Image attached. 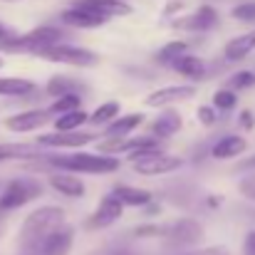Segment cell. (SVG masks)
I'll return each mask as SVG.
<instances>
[{"label": "cell", "instance_id": "cell-1", "mask_svg": "<svg viewBox=\"0 0 255 255\" xmlns=\"http://www.w3.org/2000/svg\"><path fill=\"white\" fill-rule=\"evenodd\" d=\"M62 226H67V213L60 206H40L35 208L20 226L17 233V243L20 251L25 255H32L55 231H60Z\"/></svg>", "mask_w": 255, "mask_h": 255}, {"label": "cell", "instance_id": "cell-2", "mask_svg": "<svg viewBox=\"0 0 255 255\" xmlns=\"http://www.w3.org/2000/svg\"><path fill=\"white\" fill-rule=\"evenodd\" d=\"M40 164H47L52 169L67 171V173H114L119 169V159L117 156H102V154H85V151H75V154H45L37 156L35 161H30L27 169H35Z\"/></svg>", "mask_w": 255, "mask_h": 255}, {"label": "cell", "instance_id": "cell-3", "mask_svg": "<svg viewBox=\"0 0 255 255\" xmlns=\"http://www.w3.org/2000/svg\"><path fill=\"white\" fill-rule=\"evenodd\" d=\"M65 37V32L55 25H40L30 32H22V35H12L7 42L0 45V52H27V55H37L40 50L45 47H52V45H60Z\"/></svg>", "mask_w": 255, "mask_h": 255}, {"label": "cell", "instance_id": "cell-4", "mask_svg": "<svg viewBox=\"0 0 255 255\" xmlns=\"http://www.w3.org/2000/svg\"><path fill=\"white\" fill-rule=\"evenodd\" d=\"M42 191H45V186L37 178H12V181H7L0 191V213L22 208L25 203L40 198Z\"/></svg>", "mask_w": 255, "mask_h": 255}, {"label": "cell", "instance_id": "cell-5", "mask_svg": "<svg viewBox=\"0 0 255 255\" xmlns=\"http://www.w3.org/2000/svg\"><path fill=\"white\" fill-rule=\"evenodd\" d=\"M35 57H42L47 62H60V65H72V67H94L99 65V55L85 50V47H77V45H52V47H45L40 50Z\"/></svg>", "mask_w": 255, "mask_h": 255}, {"label": "cell", "instance_id": "cell-6", "mask_svg": "<svg viewBox=\"0 0 255 255\" xmlns=\"http://www.w3.org/2000/svg\"><path fill=\"white\" fill-rule=\"evenodd\" d=\"M203 236H206V231L196 218H178L169 226H164V231H161L164 243L171 248H193L196 243L203 241Z\"/></svg>", "mask_w": 255, "mask_h": 255}, {"label": "cell", "instance_id": "cell-7", "mask_svg": "<svg viewBox=\"0 0 255 255\" xmlns=\"http://www.w3.org/2000/svg\"><path fill=\"white\" fill-rule=\"evenodd\" d=\"M129 161H131L134 171L141 173V176H164V173L178 171L183 166V161L178 156H169L161 149L149 151V154H141V156H131Z\"/></svg>", "mask_w": 255, "mask_h": 255}, {"label": "cell", "instance_id": "cell-8", "mask_svg": "<svg viewBox=\"0 0 255 255\" xmlns=\"http://www.w3.org/2000/svg\"><path fill=\"white\" fill-rule=\"evenodd\" d=\"M97 139L94 131H50L37 136V146L40 149H80L85 144H92Z\"/></svg>", "mask_w": 255, "mask_h": 255}, {"label": "cell", "instance_id": "cell-9", "mask_svg": "<svg viewBox=\"0 0 255 255\" xmlns=\"http://www.w3.org/2000/svg\"><path fill=\"white\" fill-rule=\"evenodd\" d=\"M216 25H218V10L213 5H201L186 17H178L171 22V27L186 30V32H206V30H213Z\"/></svg>", "mask_w": 255, "mask_h": 255}, {"label": "cell", "instance_id": "cell-10", "mask_svg": "<svg viewBox=\"0 0 255 255\" xmlns=\"http://www.w3.org/2000/svg\"><path fill=\"white\" fill-rule=\"evenodd\" d=\"M122 213H124V206H122L112 193H107V196H102L97 211L85 221V228L87 231H102V228H109L112 223H117V221L122 218Z\"/></svg>", "mask_w": 255, "mask_h": 255}, {"label": "cell", "instance_id": "cell-11", "mask_svg": "<svg viewBox=\"0 0 255 255\" xmlns=\"http://www.w3.org/2000/svg\"><path fill=\"white\" fill-rule=\"evenodd\" d=\"M45 124H52V114L47 109H27L5 119V129L12 134H30Z\"/></svg>", "mask_w": 255, "mask_h": 255}, {"label": "cell", "instance_id": "cell-12", "mask_svg": "<svg viewBox=\"0 0 255 255\" xmlns=\"http://www.w3.org/2000/svg\"><path fill=\"white\" fill-rule=\"evenodd\" d=\"M196 97V87L193 85H171V87H159L146 97V107H171L178 102H186Z\"/></svg>", "mask_w": 255, "mask_h": 255}, {"label": "cell", "instance_id": "cell-13", "mask_svg": "<svg viewBox=\"0 0 255 255\" xmlns=\"http://www.w3.org/2000/svg\"><path fill=\"white\" fill-rule=\"evenodd\" d=\"M72 5L85 7L87 12L102 17L104 22L112 20V17H124V15L131 12V5L124 2V0H77V2H72Z\"/></svg>", "mask_w": 255, "mask_h": 255}, {"label": "cell", "instance_id": "cell-14", "mask_svg": "<svg viewBox=\"0 0 255 255\" xmlns=\"http://www.w3.org/2000/svg\"><path fill=\"white\" fill-rule=\"evenodd\" d=\"M72 243H75V228L62 226L60 231H55L32 255H70Z\"/></svg>", "mask_w": 255, "mask_h": 255}, {"label": "cell", "instance_id": "cell-15", "mask_svg": "<svg viewBox=\"0 0 255 255\" xmlns=\"http://www.w3.org/2000/svg\"><path fill=\"white\" fill-rule=\"evenodd\" d=\"M181 127H183L181 114H178L176 109H166V112H161V114L149 124V136L156 139V141H159V139H169V136L181 131Z\"/></svg>", "mask_w": 255, "mask_h": 255}, {"label": "cell", "instance_id": "cell-16", "mask_svg": "<svg viewBox=\"0 0 255 255\" xmlns=\"http://www.w3.org/2000/svg\"><path fill=\"white\" fill-rule=\"evenodd\" d=\"M47 183H50L57 193H62V196H67V198H82V196H85V181H82L80 176H75V173H67V171L50 173Z\"/></svg>", "mask_w": 255, "mask_h": 255}, {"label": "cell", "instance_id": "cell-17", "mask_svg": "<svg viewBox=\"0 0 255 255\" xmlns=\"http://www.w3.org/2000/svg\"><path fill=\"white\" fill-rule=\"evenodd\" d=\"M112 196H114L124 208H127V206L146 208V206L151 203V191H146V188H136V186H127V183L117 186V188L112 191Z\"/></svg>", "mask_w": 255, "mask_h": 255}, {"label": "cell", "instance_id": "cell-18", "mask_svg": "<svg viewBox=\"0 0 255 255\" xmlns=\"http://www.w3.org/2000/svg\"><path fill=\"white\" fill-rule=\"evenodd\" d=\"M62 22L70 25V27H80V30H94V27H102L104 20L87 12L85 7H77V5H70L67 10H62Z\"/></svg>", "mask_w": 255, "mask_h": 255}, {"label": "cell", "instance_id": "cell-19", "mask_svg": "<svg viewBox=\"0 0 255 255\" xmlns=\"http://www.w3.org/2000/svg\"><path fill=\"white\" fill-rule=\"evenodd\" d=\"M144 124V114L141 112H136V114H127V117H117L107 129H104V139H127L136 127H141Z\"/></svg>", "mask_w": 255, "mask_h": 255}, {"label": "cell", "instance_id": "cell-20", "mask_svg": "<svg viewBox=\"0 0 255 255\" xmlns=\"http://www.w3.org/2000/svg\"><path fill=\"white\" fill-rule=\"evenodd\" d=\"M248 149V141L238 134H231V136H223L218 139L213 146H211V156L213 159H236L241 156L243 151Z\"/></svg>", "mask_w": 255, "mask_h": 255}, {"label": "cell", "instance_id": "cell-21", "mask_svg": "<svg viewBox=\"0 0 255 255\" xmlns=\"http://www.w3.org/2000/svg\"><path fill=\"white\" fill-rule=\"evenodd\" d=\"M171 67L188 80H203L208 75V62L203 57H196V55H183L176 62H171Z\"/></svg>", "mask_w": 255, "mask_h": 255}, {"label": "cell", "instance_id": "cell-22", "mask_svg": "<svg viewBox=\"0 0 255 255\" xmlns=\"http://www.w3.org/2000/svg\"><path fill=\"white\" fill-rule=\"evenodd\" d=\"M253 50H255V27L251 32H243V35L233 37V40L226 45V60L241 62V60H246Z\"/></svg>", "mask_w": 255, "mask_h": 255}, {"label": "cell", "instance_id": "cell-23", "mask_svg": "<svg viewBox=\"0 0 255 255\" xmlns=\"http://www.w3.org/2000/svg\"><path fill=\"white\" fill-rule=\"evenodd\" d=\"M35 92V82L25 77H0V97H27Z\"/></svg>", "mask_w": 255, "mask_h": 255}, {"label": "cell", "instance_id": "cell-24", "mask_svg": "<svg viewBox=\"0 0 255 255\" xmlns=\"http://www.w3.org/2000/svg\"><path fill=\"white\" fill-rule=\"evenodd\" d=\"M85 122H87V114L82 109H75V112H67V114L55 117L52 127H55V131H77Z\"/></svg>", "mask_w": 255, "mask_h": 255}, {"label": "cell", "instance_id": "cell-25", "mask_svg": "<svg viewBox=\"0 0 255 255\" xmlns=\"http://www.w3.org/2000/svg\"><path fill=\"white\" fill-rule=\"evenodd\" d=\"M183 55H188V42H183V40L166 42V45L156 52V62H161V65H171V62H176V60H178V57H183Z\"/></svg>", "mask_w": 255, "mask_h": 255}, {"label": "cell", "instance_id": "cell-26", "mask_svg": "<svg viewBox=\"0 0 255 255\" xmlns=\"http://www.w3.org/2000/svg\"><path fill=\"white\" fill-rule=\"evenodd\" d=\"M119 117V102H104V104H99L87 119L92 122V124H112L114 119Z\"/></svg>", "mask_w": 255, "mask_h": 255}, {"label": "cell", "instance_id": "cell-27", "mask_svg": "<svg viewBox=\"0 0 255 255\" xmlns=\"http://www.w3.org/2000/svg\"><path fill=\"white\" fill-rule=\"evenodd\" d=\"M77 89H80V82H75V80H70V77H62V75H57V77H52V80L47 82V94H52V97L77 94Z\"/></svg>", "mask_w": 255, "mask_h": 255}, {"label": "cell", "instance_id": "cell-28", "mask_svg": "<svg viewBox=\"0 0 255 255\" xmlns=\"http://www.w3.org/2000/svg\"><path fill=\"white\" fill-rule=\"evenodd\" d=\"M82 97L80 94H65V97H57V102L47 109L52 117H60V114H67V112H75V109H82Z\"/></svg>", "mask_w": 255, "mask_h": 255}, {"label": "cell", "instance_id": "cell-29", "mask_svg": "<svg viewBox=\"0 0 255 255\" xmlns=\"http://www.w3.org/2000/svg\"><path fill=\"white\" fill-rule=\"evenodd\" d=\"M216 112H231L233 107H236V92H231L228 87H223V89H218L216 94H213V104H211Z\"/></svg>", "mask_w": 255, "mask_h": 255}, {"label": "cell", "instance_id": "cell-30", "mask_svg": "<svg viewBox=\"0 0 255 255\" xmlns=\"http://www.w3.org/2000/svg\"><path fill=\"white\" fill-rule=\"evenodd\" d=\"M251 87H255V72H251V70H241L228 80L231 92H241V89H251Z\"/></svg>", "mask_w": 255, "mask_h": 255}, {"label": "cell", "instance_id": "cell-31", "mask_svg": "<svg viewBox=\"0 0 255 255\" xmlns=\"http://www.w3.org/2000/svg\"><path fill=\"white\" fill-rule=\"evenodd\" d=\"M231 15H233L236 20H241V22H255V0H248V2L236 5Z\"/></svg>", "mask_w": 255, "mask_h": 255}, {"label": "cell", "instance_id": "cell-32", "mask_svg": "<svg viewBox=\"0 0 255 255\" xmlns=\"http://www.w3.org/2000/svg\"><path fill=\"white\" fill-rule=\"evenodd\" d=\"M198 122L203 124V127H213L216 124V119H218V114H216V109L213 107H208V104H203V107H198Z\"/></svg>", "mask_w": 255, "mask_h": 255}, {"label": "cell", "instance_id": "cell-33", "mask_svg": "<svg viewBox=\"0 0 255 255\" xmlns=\"http://www.w3.org/2000/svg\"><path fill=\"white\" fill-rule=\"evenodd\" d=\"M183 255H231V248L226 246H211V248H196V251H188Z\"/></svg>", "mask_w": 255, "mask_h": 255}, {"label": "cell", "instance_id": "cell-34", "mask_svg": "<svg viewBox=\"0 0 255 255\" xmlns=\"http://www.w3.org/2000/svg\"><path fill=\"white\" fill-rule=\"evenodd\" d=\"M241 193H243L246 198L255 201V176H251V178H243V181H241Z\"/></svg>", "mask_w": 255, "mask_h": 255}, {"label": "cell", "instance_id": "cell-35", "mask_svg": "<svg viewBox=\"0 0 255 255\" xmlns=\"http://www.w3.org/2000/svg\"><path fill=\"white\" fill-rule=\"evenodd\" d=\"M161 231H164V226H141V228H136V236H156V238H161Z\"/></svg>", "mask_w": 255, "mask_h": 255}, {"label": "cell", "instance_id": "cell-36", "mask_svg": "<svg viewBox=\"0 0 255 255\" xmlns=\"http://www.w3.org/2000/svg\"><path fill=\"white\" fill-rule=\"evenodd\" d=\"M241 127H243V129H253L255 127V119L251 112H243V114H241Z\"/></svg>", "mask_w": 255, "mask_h": 255}, {"label": "cell", "instance_id": "cell-37", "mask_svg": "<svg viewBox=\"0 0 255 255\" xmlns=\"http://www.w3.org/2000/svg\"><path fill=\"white\" fill-rule=\"evenodd\" d=\"M246 253L255 255V231H251V233L246 236Z\"/></svg>", "mask_w": 255, "mask_h": 255}, {"label": "cell", "instance_id": "cell-38", "mask_svg": "<svg viewBox=\"0 0 255 255\" xmlns=\"http://www.w3.org/2000/svg\"><path fill=\"white\" fill-rule=\"evenodd\" d=\"M238 171H255V154L251 159H246L243 164H238Z\"/></svg>", "mask_w": 255, "mask_h": 255}, {"label": "cell", "instance_id": "cell-39", "mask_svg": "<svg viewBox=\"0 0 255 255\" xmlns=\"http://www.w3.org/2000/svg\"><path fill=\"white\" fill-rule=\"evenodd\" d=\"M12 35H15V32H10V27H5V25L0 22V45H2V42H7Z\"/></svg>", "mask_w": 255, "mask_h": 255}, {"label": "cell", "instance_id": "cell-40", "mask_svg": "<svg viewBox=\"0 0 255 255\" xmlns=\"http://www.w3.org/2000/svg\"><path fill=\"white\" fill-rule=\"evenodd\" d=\"M223 201V196H208V208H218Z\"/></svg>", "mask_w": 255, "mask_h": 255}, {"label": "cell", "instance_id": "cell-41", "mask_svg": "<svg viewBox=\"0 0 255 255\" xmlns=\"http://www.w3.org/2000/svg\"><path fill=\"white\" fill-rule=\"evenodd\" d=\"M181 7H183V2H178V0H176V2H169V7L164 10V15H171V12H176V10H181Z\"/></svg>", "mask_w": 255, "mask_h": 255}, {"label": "cell", "instance_id": "cell-42", "mask_svg": "<svg viewBox=\"0 0 255 255\" xmlns=\"http://www.w3.org/2000/svg\"><path fill=\"white\" fill-rule=\"evenodd\" d=\"M0 67H2V57H0Z\"/></svg>", "mask_w": 255, "mask_h": 255}, {"label": "cell", "instance_id": "cell-43", "mask_svg": "<svg viewBox=\"0 0 255 255\" xmlns=\"http://www.w3.org/2000/svg\"><path fill=\"white\" fill-rule=\"evenodd\" d=\"M10 2H15V0H10Z\"/></svg>", "mask_w": 255, "mask_h": 255}]
</instances>
